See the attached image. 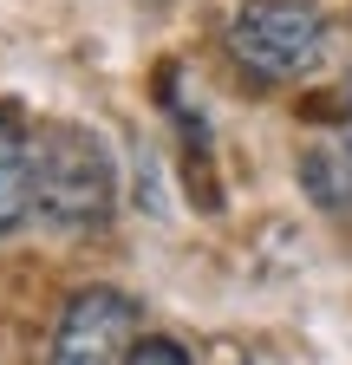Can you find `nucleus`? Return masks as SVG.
<instances>
[{
  "label": "nucleus",
  "mask_w": 352,
  "mask_h": 365,
  "mask_svg": "<svg viewBox=\"0 0 352 365\" xmlns=\"http://www.w3.org/2000/svg\"><path fill=\"white\" fill-rule=\"evenodd\" d=\"M33 209L53 228H105L118 209V163L105 150V137L85 124H46L33 137Z\"/></svg>",
  "instance_id": "f257e3e1"
},
{
  "label": "nucleus",
  "mask_w": 352,
  "mask_h": 365,
  "mask_svg": "<svg viewBox=\"0 0 352 365\" xmlns=\"http://www.w3.org/2000/svg\"><path fill=\"white\" fill-rule=\"evenodd\" d=\"M326 33L333 26L314 0H248L229 20V53L248 78L287 85V78H306L326 59Z\"/></svg>",
  "instance_id": "f03ea898"
},
{
  "label": "nucleus",
  "mask_w": 352,
  "mask_h": 365,
  "mask_svg": "<svg viewBox=\"0 0 352 365\" xmlns=\"http://www.w3.org/2000/svg\"><path fill=\"white\" fill-rule=\"evenodd\" d=\"M138 339V300L118 287H78L53 327L46 365H124Z\"/></svg>",
  "instance_id": "7ed1b4c3"
},
{
  "label": "nucleus",
  "mask_w": 352,
  "mask_h": 365,
  "mask_svg": "<svg viewBox=\"0 0 352 365\" xmlns=\"http://www.w3.org/2000/svg\"><path fill=\"white\" fill-rule=\"evenodd\" d=\"M300 182H306V196H314L320 209L352 215V130H339V137L306 150L300 157Z\"/></svg>",
  "instance_id": "20e7f679"
},
{
  "label": "nucleus",
  "mask_w": 352,
  "mask_h": 365,
  "mask_svg": "<svg viewBox=\"0 0 352 365\" xmlns=\"http://www.w3.org/2000/svg\"><path fill=\"white\" fill-rule=\"evenodd\" d=\"M26 209H33V144L14 118H0V235L20 228Z\"/></svg>",
  "instance_id": "39448f33"
},
{
  "label": "nucleus",
  "mask_w": 352,
  "mask_h": 365,
  "mask_svg": "<svg viewBox=\"0 0 352 365\" xmlns=\"http://www.w3.org/2000/svg\"><path fill=\"white\" fill-rule=\"evenodd\" d=\"M124 365H190V346L183 339H163V333H138L124 352Z\"/></svg>",
  "instance_id": "423d86ee"
},
{
  "label": "nucleus",
  "mask_w": 352,
  "mask_h": 365,
  "mask_svg": "<svg viewBox=\"0 0 352 365\" xmlns=\"http://www.w3.org/2000/svg\"><path fill=\"white\" fill-rule=\"evenodd\" d=\"M346 130H352V78H346Z\"/></svg>",
  "instance_id": "0eeeda50"
}]
</instances>
